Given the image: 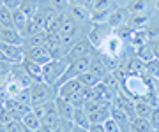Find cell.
Segmentation results:
<instances>
[{
  "instance_id": "cell-1",
  "label": "cell",
  "mask_w": 159,
  "mask_h": 132,
  "mask_svg": "<svg viewBox=\"0 0 159 132\" xmlns=\"http://www.w3.org/2000/svg\"><path fill=\"white\" fill-rule=\"evenodd\" d=\"M30 97H32V108L50 102L57 97V86L48 85L46 81H34L30 85Z\"/></svg>"
},
{
  "instance_id": "cell-2",
  "label": "cell",
  "mask_w": 159,
  "mask_h": 132,
  "mask_svg": "<svg viewBox=\"0 0 159 132\" xmlns=\"http://www.w3.org/2000/svg\"><path fill=\"white\" fill-rule=\"evenodd\" d=\"M66 69H67V63L64 62L62 58H58V60H50L48 63L43 65V81H46L48 85L57 86L58 79L64 76Z\"/></svg>"
},
{
  "instance_id": "cell-3",
  "label": "cell",
  "mask_w": 159,
  "mask_h": 132,
  "mask_svg": "<svg viewBox=\"0 0 159 132\" xmlns=\"http://www.w3.org/2000/svg\"><path fill=\"white\" fill-rule=\"evenodd\" d=\"M96 48L92 46V42L89 39H78L73 42V46L69 48V51L66 53V57L62 58L66 63H71L78 58H85V57H90L94 53Z\"/></svg>"
},
{
  "instance_id": "cell-4",
  "label": "cell",
  "mask_w": 159,
  "mask_h": 132,
  "mask_svg": "<svg viewBox=\"0 0 159 132\" xmlns=\"http://www.w3.org/2000/svg\"><path fill=\"white\" fill-rule=\"evenodd\" d=\"M9 79L16 81L20 86H23V88H30V85L34 83V78L27 72V70L23 69L21 63H12L11 67V72H9V76H7Z\"/></svg>"
},
{
  "instance_id": "cell-5",
  "label": "cell",
  "mask_w": 159,
  "mask_h": 132,
  "mask_svg": "<svg viewBox=\"0 0 159 132\" xmlns=\"http://www.w3.org/2000/svg\"><path fill=\"white\" fill-rule=\"evenodd\" d=\"M0 49L6 55V60L11 63H21L25 58V49L21 46H14V44H6L0 42Z\"/></svg>"
},
{
  "instance_id": "cell-6",
  "label": "cell",
  "mask_w": 159,
  "mask_h": 132,
  "mask_svg": "<svg viewBox=\"0 0 159 132\" xmlns=\"http://www.w3.org/2000/svg\"><path fill=\"white\" fill-rule=\"evenodd\" d=\"M111 118L119 125L120 132H131V116L125 111H122L120 108H117L115 104L111 106Z\"/></svg>"
},
{
  "instance_id": "cell-7",
  "label": "cell",
  "mask_w": 159,
  "mask_h": 132,
  "mask_svg": "<svg viewBox=\"0 0 159 132\" xmlns=\"http://www.w3.org/2000/svg\"><path fill=\"white\" fill-rule=\"evenodd\" d=\"M89 70H90L94 76H97L99 79H104L106 74H108V65L104 62V57L102 55H96V57L90 58V65H89Z\"/></svg>"
},
{
  "instance_id": "cell-8",
  "label": "cell",
  "mask_w": 159,
  "mask_h": 132,
  "mask_svg": "<svg viewBox=\"0 0 159 132\" xmlns=\"http://www.w3.org/2000/svg\"><path fill=\"white\" fill-rule=\"evenodd\" d=\"M55 108H57L58 118H64V120H71L74 109H76L73 104H71L69 99H64V97H60V95L55 97Z\"/></svg>"
},
{
  "instance_id": "cell-9",
  "label": "cell",
  "mask_w": 159,
  "mask_h": 132,
  "mask_svg": "<svg viewBox=\"0 0 159 132\" xmlns=\"http://www.w3.org/2000/svg\"><path fill=\"white\" fill-rule=\"evenodd\" d=\"M81 83H80L78 78H73V79H67L66 83H62V85L57 88V95H60V97L64 99H71L74 95V93L78 92V90H81Z\"/></svg>"
},
{
  "instance_id": "cell-10",
  "label": "cell",
  "mask_w": 159,
  "mask_h": 132,
  "mask_svg": "<svg viewBox=\"0 0 159 132\" xmlns=\"http://www.w3.org/2000/svg\"><path fill=\"white\" fill-rule=\"evenodd\" d=\"M0 42L14 44V46H21L23 35L20 34V30L18 28H4V27H0Z\"/></svg>"
},
{
  "instance_id": "cell-11",
  "label": "cell",
  "mask_w": 159,
  "mask_h": 132,
  "mask_svg": "<svg viewBox=\"0 0 159 132\" xmlns=\"http://www.w3.org/2000/svg\"><path fill=\"white\" fill-rule=\"evenodd\" d=\"M25 57L30 58V60H34V62H37V63H41V65H44L50 60H53L50 51L46 49V46H37V48H32V49H27L25 51Z\"/></svg>"
},
{
  "instance_id": "cell-12",
  "label": "cell",
  "mask_w": 159,
  "mask_h": 132,
  "mask_svg": "<svg viewBox=\"0 0 159 132\" xmlns=\"http://www.w3.org/2000/svg\"><path fill=\"white\" fill-rule=\"evenodd\" d=\"M21 65H23V69L34 78V81H43V65L41 63H37V62H34V60H30V58L25 57Z\"/></svg>"
},
{
  "instance_id": "cell-13",
  "label": "cell",
  "mask_w": 159,
  "mask_h": 132,
  "mask_svg": "<svg viewBox=\"0 0 159 132\" xmlns=\"http://www.w3.org/2000/svg\"><path fill=\"white\" fill-rule=\"evenodd\" d=\"M44 42H46V32H39V34H34L30 37H23L21 48L27 51V49H32V48L44 46Z\"/></svg>"
},
{
  "instance_id": "cell-14",
  "label": "cell",
  "mask_w": 159,
  "mask_h": 132,
  "mask_svg": "<svg viewBox=\"0 0 159 132\" xmlns=\"http://www.w3.org/2000/svg\"><path fill=\"white\" fill-rule=\"evenodd\" d=\"M73 123L74 127H83V129H89L90 127V118H89V113H87L83 108H76L73 113Z\"/></svg>"
},
{
  "instance_id": "cell-15",
  "label": "cell",
  "mask_w": 159,
  "mask_h": 132,
  "mask_svg": "<svg viewBox=\"0 0 159 132\" xmlns=\"http://www.w3.org/2000/svg\"><path fill=\"white\" fill-rule=\"evenodd\" d=\"M67 14L73 18L74 21H85L87 18H90V11L85 6H69Z\"/></svg>"
},
{
  "instance_id": "cell-16",
  "label": "cell",
  "mask_w": 159,
  "mask_h": 132,
  "mask_svg": "<svg viewBox=\"0 0 159 132\" xmlns=\"http://www.w3.org/2000/svg\"><path fill=\"white\" fill-rule=\"evenodd\" d=\"M131 132H152V125L147 118L133 116L131 118Z\"/></svg>"
},
{
  "instance_id": "cell-17",
  "label": "cell",
  "mask_w": 159,
  "mask_h": 132,
  "mask_svg": "<svg viewBox=\"0 0 159 132\" xmlns=\"http://www.w3.org/2000/svg\"><path fill=\"white\" fill-rule=\"evenodd\" d=\"M125 12H127V9H115L111 14H108V21H106V23H108L110 28H120V27H122Z\"/></svg>"
},
{
  "instance_id": "cell-18",
  "label": "cell",
  "mask_w": 159,
  "mask_h": 132,
  "mask_svg": "<svg viewBox=\"0 0 159 132\" xmlns=\"http://www.w3.org/2000/svg\"><path fill=\"white\" fill-rule=\"evenodd\" d=\"M154 106L147 100H138L134 102V116H140V118H150V113H152Z\"/></svg>"
},
{
  "instance_id": "cell-19",
  "label": "cell",
  "mask_w": 159,
  "mask_h": 132,
  "mask_svg": "<svg viewBox=\"0 0 159 132\" xmlns=\"http://www.w3.org/2000/svg\"><path fill=\"white\" fill-rule=\"evenodd\" d=\"M129 39H131V42H133V46H134V48L143 46V44H147L148 40H150L145 28H136V32L133 30V32H131V35H129Z\"/></svg>"
},
{
  "instance_id": "cell-20",
  "label": "cell",
  "mask_w": 159,
  "mask_h": 132,
  "mask_svg": "<svg viewBox=\"0 0 159 132\" xmlns=\"http://www.w3.org/2000/svg\"><path fill=\"white\" fill-rule=\"evenodd\" d=\"M115 106H117V108H120L122 111H125L131 118L134 116V102H133L129 97H125V95L117 97V99H115Z\"/></svg>"
},
{
  "instance_id": "cell-21",
  "label": "cell",
  "mask_w": 159,
  "mask_h": 132,
  "mask_svg": "<svg viewBox=\"0 0 159 132\" xmlns=\"http://www.w3.org/2000/svg\"><path fill=\"white\" fill-rule=\"evenodd\" d=\"M18 9L23 11V14H27V18H34L39 9V0H21Z\"/></svg>"
},
{
  "instance_id": "cell-22",
  "label": "cell",
  "mask_w": 159,
  "mask_h": 132,
  "mask_svg": "<svg viewBox=\"0 0 159 132\" xmlns=\"http://www.w3.org/2000/svg\"><path fill=\"white\" fill-rule=\"evenodd\" d=\"M76 28H78V21H74L71 16H66V18H64V23H62V30H60V34L66 35V37H74Z\"/></svg>"
},
{
  "instance_id": "cell-23",
  "label": "cell",
  "mask_w": 159,
  "mask_h": 132,
  "mask_svg": "<svg viewBox=\"0 0 159 132\" xmlns=\"http://www.w3.org/2000/svg\"><path fill=\"white\" fill-rule=\"evenodd\" d=\"M39 32H44V30H43V27L35 21L34 18H30L29 21H27V25L23 27V30H20V34H21L23 37H30V35L39 34Z\"/></svg>"
},
{
  "instance_id": "cell-24",
  "label": "cell",
  "mask_w": 159,
  "mask_h": 132,
  "mask_svg": "<svg viewBox=\"0 0 159 132\" xmlns=\"http://www.w3.org/2000/svg\"><path fill=\"white\" fill-rule=\"evenodd\" d=\"M21 121H23V125L27 127L29 130H34L35 132V130H39V129H41V120L34 115V111H29V113L21 118Z\"/></svg>"
},
{
  "instance_id": "cell-25",
  "label": "cell",
  "mask_w": 159,
  "mask_h": 132,
  "mask_svg": "<svg viewBox=\"0 0 159 132\" xmlns=\"http://www.w3.org/2000/svg\"><path fill=\"white\" fill-rule=\"evenodd\" d=\"M136 58H140L143 63L154 60V53H152V46H150V42H147V44L136 48Z\"/></svg>"
},
{
  "instance_id": "cell-26",
  "label": "cell",
  "mask_w": 159,
  "mask_h": 132,
  "mask_svg": "<svg viewBox=\"0 0 159 132\" xmlns=\"http://www.w3.org/2000/svg\"><path fill=\"white\" fill-rule=\"evenodd\" d=\"M0 27H4V28H14V23H12V11L7 9L6 6H0Z\"/></svg>"
},
{
  "instance_id": "cell-27",
  "label": "cell",
  "mask_w": 159,
  "mask_h": 132,
  "mask_svg": "<svg viewBox=\"0 0 159 132\" xmlns=\"http://www.w3.org/2000/svg\"><path fill=\"white\" fill-rule=\"evenodd\" d=\"M78 79H80V83H81L83 86H97L99 83H101V79H99L97 76L92 74L90 70H85L83 74H80Z\"/></svg>"
},
{
  "instance_id": "cell-28",
  "label": "cell",
  "mask_w": 159,
  "mask_h": 132,
  "mask_svg": "<svg viewBox=\"0 0 159 132\" xmlns=\"http://www.w3.org/2000/svg\"><path fill=\"white\" fill-rule=\"evenodd\" d=\"M29 19L30 18H27V14H23V11H20V9H14V11H12V23H14V28L23 30V27L27 25Z\"/></svg>"
},
{
  "instance_id": "cell-29",
  "label": "cell",
  "mask_w": 159,
  "mask_h": 132,
  "mask_svg": "<svg viewBox=\"0 0 159 132\" xmlns=\"http://www.w3.org/2000/svg\"><path fill=\"white\" fill-rule=\"evenodd\" d=\"M147 21H148V18L143 16V12H142V14H133L127 27H129V28H133V30H136V28H142V27L147 23Z\"/></svg>"
},
{
  "instance_id": "cell-30",
  "label": "cell",
  "mask_w": 159,
  "mask_h": 132,
  "mask_svg": "<svg viewBox=\"0 0 159 132\" xmlns=\"http://www.w3.org/2000/svg\"><path fill=\"white\" fill-rule=\"evenodd\" d=\"M73 129H74L73 120H64V118H60L57 121V125L53 127V132H71Z\"/></svg>"
},
{
  "instance_id": "cell-31",
  "label": "cell",
  "mask_w": 159,
  "mask_h": 132,
  "mask_svg": "<svg viewBox=\"0 0 159 132\" xmlns=\"http://www.w3.org/2000/svg\"><path fill=\"white\" fill-rule=\"evenodd\" d=\"M145 7H147V2L145 0H131L127 11H131L133 14H142L145 11Z\"/></svg>"
},
{
  "instance_id": "cell-32",
  "label": "cell",
  "mask_w": 159,
  "mask_h": 132,
  "mask_svg": "<svg viewBox=\"0 0 159 132\" xmlns=\"http://www.w3.org/2000/svg\"><path fill=\"white\" fill-rule=\"evenodd\" d=\"M12 99H16L20 104H25V106H30L32 108V97H30V88H23L21 92L18 93L16 97H12Z\"/></svg>"
},
{
  "instance_id": "cell-33",
  "label": "cell",
  "mask_w": 159,
  "mask_h": 132,
  "mask_svg": "<svg viewBox=\"0 0 159 132\" xmlns=\"http://www.w3.org/2000/svg\"><path fill=\"white\" fill-rule=\"evenodd\" d=\"M48 4H50V6L53 7L57 12L67 11V7H69V2H67V0H48Z\"/></svg>"
},
{
  "instance_id": "cell-34",
  "label": "cell",
  "mask_w": 159,
  "mask_h": 132,
  "mask_svg": "<svg viewBox=\"0 0 159 132\" xmlns=\"http://www.w3.org/2000/svg\"><path fill=\"white\" fill-rule=\"evenodd\" d=\"M6 127H7V132H23V130H25L23 121L21 120H16V118H12Z\"/></svg>"
},
{
  "instance_id": "cell-35",
  "label": "cell",
  "mask_w": 159,
  "mask_h": 132,
  "mask_svg": "<svg viewBox=\"0 0 159 132\" xmlns=\"http://www.w3.org/2000/svg\"><path fill=\"white\" fill-rule=\"evenodd\" d=\"M145 69H148L150 76H156V78H159V58H154V60L147 62V63H145Z\"/></svg>"
},
{
  "instance_id": "cell-36",
  "label": "cell",
  "mask_w": 159,
  "mask_h": 132,
  "mask_svg": "<svg viewBox=\"0 0 159 132\" xmlns=\"http://www.w3.org/2000/svg\"><path fill=\"white\" fill-rule=\"evenodd\" d=\"M111 6V0H94L92 11H108Z\"/></svg>"
},
{
  "instance_id": "cell-37",
  "label": "cell",
  "mask_w": 159,
  "mask_h": 132,
  "mask_svg": "<svg viewBox=\"0 0 159 132\" xmlns=\"http://www.w3.org/2000/svg\"><path fill=\"white\" fill-rule=\"evenodd\" d=\"M148 121H150V125H152V130L154 129H159V106H154Z\"/></svg>"
},
{
  "instance_id": "cell-38",
  "label": "cell",
  "mask_w": 159,
  "mask_h": 132,
  "mask_svg": "<svg viewBox=\"0 0 159 132\" xmlns=\"http://www.w3.org/2000/svg\"><path fill=\"white\" fill-rule=\"evenodd\" d=\"M11 67H12V63H9L7 60H0V74L2 76H9Z\"/></svg>"
},
{
  "instance_id": "cell-39",
  "label": "cell",
  "mask_w": 159,
  "mask_h": 132,
  "mask_svg": "<svg viewBox=\"0 0 159 132\" xmlns=\"http://www.w3.org/2000/svg\"><path fill=\"white\" fill-rule=\"evenodd\" d=\"M20 4H21V0H2V6H6L7 9H11V11L18 9Z\"/></svg>"
},
{
  "instance_id": "cell-40",
  "label": "cell",
  "mask_w": 159,
  "mask_h": 132,
  "mask_svg": "<svg viewBox=\"0 0 159 132\" xmlns=\"http://www.w3.org/2000/svg\"><path fill=\"white\" fill-rule=\"evenodd\" d=\"M115 44H117V46H120V40H119V39H111V40L108 42V46H111V48H115ZM108 55H110L111 58H115L117 55H119V49H108Z\"/></svg>"
},
{
  "instance_id": "cell-41",
  "label": "cell",
  "mask_w": 159,
  "mask_h": 132,
  "mask_svg": "<svg viewBox=\"0 0 159 132\" xmlns=\"http://www.w3.org/2000/svg\"><path fill=\"white\" fill-rule=\"evenodd\" d=\"M89 130L90 132H106V129H104V123H92L89 127Z\"/></svg>"
},
{
  "instance_id": "cell-42",
  "label": "cell",
  "mask_w": 159,
  "mask_h": 132,
  "mask_svg": "<svg viewBox=\"0 0 159 132\" xmlns=\"http://www.w3.org/2000/svg\"><path fill=\"white\" fill-rule=\"evenodd\" d=\"M152 53H154V58H159V40H154L152 44Z\"/></svg>"
},
{
  "instance_id": "cell-43",
  "label": "cell",
  "mask_w": 159,
  "mask_h": 132,
  "mask_svg": "<svg viewBox=\"0 0 159 132\" xmlns=\"http://www.w3.org/2000/svg\"><path fill=\"white\" fill-rule=\"evenodd\" d=\"M69 6H83V0H67Z\"/></svg>"
},
{
  "instance_id": "cell-44",
  "label": "cell",
  "mask_w": 159,
  "mask_h": 132,
  "mask_svg": "<svg viewBox=\"0 0 159 132\" xmlns=\"http://www.w3.org/2000/svg\"><path fill=\"white\" fill-rule=\"evenodd\" d=\"M6 83H7V76H2V74H0V88L6 85Z\"/></svg>"
},
{
  "instance_id": "cell-45",
  "label": "cell",
  "mask_w": 159,
  "mask_h": 132,
  "mask_svg": "<svg viewBox=\"0 0 159 132\" xmlns=\"http://www.w3.org/2000/svg\"><path fill=\"white\" fill-rule=\"evenodd\" d=\"M154 7H156V11H159V0H156V2H154Z\"/></svg>"
},
{
  "instance_id": "cell-46",
  "label": "cell",
  "mask_w": 159,
  "mask_h": 132,
  "mask_svg": "<svg viewBox=\"0 0 159 132\" xmlns=\"http://www.w3.org/2000/svg\"><path fill=\"white\" fill-rule=\"evenodd\" d=\"M0 60H6V55L2 53V49H0ZM9 63H11V62H9Z\"/></svg>"
},
{
  "instance_id": "cell-47",
  "label": "cell",
  "mask_w": 159,
  "mask_h": 132,
  "mask_svg": "<svg viewBox=\"0 0 159 132\" xmlns=\"http://www.w3.org/2000/svg\"><path fill=\"white\" fill-rule=\"evenodd\" d=\"M35 132H44V130H41V129H39V130H35Z\"/></svg>"
}]
</instances>
